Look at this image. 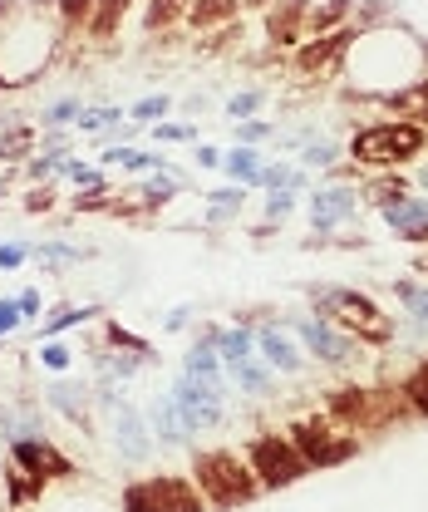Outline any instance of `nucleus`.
<instances>
[{
  "label": "nucleus",
  "instance_id": "f257e3e1",
  "mask_svg": "<svg viewBox=\"0 0 428 512\" xmlns=\"http://www.w3.org/2000/svg\"><path fill=\"white\" fill-rule=\"evenodd\" d=\"M20 10L25 0H0V84L5 89L30 84L64 35L55 10L50 15H20Z\"/></svg>",
  "mask_w": 428,
  "mask_h": 512
},
{
  "label": "nucleus",
  "instance_id": "f03ea898",
  "mask_svg": "<svg viewBox=\"0 0 428 512\" xmlns=\"http://www.w3.org/2000/svg\"><path fill=\"white\" fill-rule=\"evenodd\" d=\"M192 488L202 493L207 512L242 508V503L261 498V483H256L246 453H237V448H197L192 453Z\"/></svg>",
  "mask_w": 428,
  "mask_h": 512
},
{
  "label": "nucleus",
  "instance_id": "7ed1b4c3",
  "mask_svg": "<svg viewBox=\"0 0 428 512\" xmlns=\"http://www.w3.org/2000/svg\"><path fill=\"white\" fill-rule=\"evenodd\" d=\"M310 311L340 325L345 335H355L360 345H394V335H399L394 316L374 296L350 291V286H310Z\"/></svg>",
  "mask_w": 428,
  "mask_h": 512
},
{
  "label": "nucleus",
  "instance_id": "20e7f679",
  "mask_svg": "<svg viewBox=\"0 0 428 512\" xmlns=\"http://www.w3.org/2000/svg\"><path fill=\"white\" fill-rule=\"evenodd\" d=\"M424 148H428V128H419L414 119H384V124L360 128L345 153L355 163H365V168H404Z\"/></svg>",
  "mask_w": 428,
  "mask_h": 512
},
{
  "label": "nucleus",
  "instance_id": "39448f33",
  "mask_svg": "<svg viewBox=\"0 0 428 512\" xmlns=\"http://www.w3.org/2000/svg\"><path fill=\"white\" fill-rule=\"evenodd\" d=\"M168 394H173V404H178V414H183V424L192 429V439H202V434H212V429H227L232 424V404H227V380H197V375H178V380L168 384Z\"/></svg>",
  "mask_w": 428,
  "mask_h": 512
},
{
  "label": "nucleus",
  "instance_id": "423d86ee",
  "mask_svg": "<svg viewBox=\"0 0 428 512\" xmlns=\"http://www.w3.org/2000/svg\"><path fill=\"white\" fill-rule=\"evenodd\" d=\"M246 463H251L261 493H266V488H291L296 478L310 473L301 448L291 444V434H256V439L246 444Z\"/></svg>",
  "mask_w": 428,
  "mask_h": 512
},
{
  "label": "nucleus",
  "instance_id": "0eeeda50",
  "mask_svg": "<svg viewBox=\"0 0 428 512\" xmlns=\"http://www.w3.org/2000/svg\"><path fill=\"white\" fill-rule=\"evenodd\" d=\"M291 444L301 448L306 468H335V463H345V458L360 453V434H350V429H340V424H330L320 414V419H301L291 429Z\"/></svg>",
  "mask_w": 428,
  "mask_h": 512
},
{
  "label": "nucleus",
  "instance_id": "6e6552de",
  "mask_svg": "<svg viewBox=\"0 0 428 512\" xmlns=\"http://www.w3.org/2000/svg\"><path fill=\"white\" fill-rule=\"evenodd\" d=\"M123 512H207L202 493L192 488V478H143L123 488Z\"/></svg>",
  "mask_w": 428,
  "mask_h": 512
},
{
  "label": "nucleus",
  "instance_id": "1a4fd4ad",
  "mask_svg": "<svg viewBox=\"0 0 428 512\" xmlns=\"http://www.w3.org/2000/svg\"><path fill=\"white\" fill-rule=\"evenodd\" d=\"M291 330H296V345L306 350V360H320V365H335V370H345L355 355H360V340L355 335H345L340 325H330L325 316H291Z\"/></svg>",
  "mask_w": 428,
  "mask_h": 512
},
{
  "label": "nucleus",
  "instance_id": "9d476101",
  "mask_svg": "<svg viewBox=\"0 0 428 512\" xmlns=\"http://www.w3.org/2000/svg\"><path fill=\"white\" fill-rule=\"evenodd\" d=\"M104 424H109V439L119 448V458H128V463L153 458V429H148V414L138 404H128V399L104 404Z\"/></svg>",
  "mask_w": 428,
  "mask_h": 512
},
{
  "label": "nucleus",
  "instance_id": "9b49d317",
  "mask_svg": "<svg viewBox=\"0 0 428 512\" xmlns=\"http://www.w3.org/2000/svg\"><path fill=\"white\" fill-rule=\"evenodd\" d=\"M360 202H365V192L350 188V183H320V188L306 197V217L320 237H330L335 227H345V222L360 212Z\"/></svg>",
  "mask_w": 428,
  "mask_h": 512
},
{
  "label": "nucleus",
  "instance_id": "f8f14e48",
  "mask_svg": "<svg viewBox=\"0 0 428 512\" xmlns=\"http://www.w3.org/2000/svg\"><path fill=\"white\" fill-rule=\"evenodd\" d=\"M5 463L20 468V473H30V478H40V483H55V478H64V473H74V458L60 453L45 434H40V439H15L10 453H5Z\"/></svg>",
  "mask_w": 428,
  "mask_h": 512
},
{
  "label": "nucleus",
  "instance_id": "ddd939ff",
  "mask_svg": "<svg viewBox=\"0 0 428 512\" xmlns=\"http://www.w3.org/2000/svg\"><path fill=\"white\" fill-rule=\"evenodd\" d=\"M379 217H384V227H389L399 242H419V247L428 242V197L424 192H404V197L384 202Z\"/></svg>",
  "mask_w": 428,
  "mask_h": 512
},
{
  "label": "nucleus",
  "instance_id": "4468645a",
  "mask_svg": "<svg viewBox=\"0 0 428 512\" xmlns=\"http://www.w3.org/2000/svg\"><path fill=\"white\" fill-rule=\"evenodd\" d=\"M350 35H355V25H345V30H335V35L301 40V45H296V69H301V74H330V69H340V64H345V50H350Z\"/></svg>",
  "mask_w": 428,
  "mask_h": 512
},
{
  "label": "nucleus",
  "instance_id": "2eb2a0df",
  "mask_svg": "<svg viewBox=\"0 0 428 512\" xmlns=\"http://www.w3.org/2000/svg\"><path fill=\"white\" fill-rule=\"evenodd\" d=\"M256 350H261V360H266L271 370H281V375H301V370H306V350H301L296 335H286L276 320L256 330Z\"/></svg>",
  "mask_w": 428,
  "mask_h": 512
},
{
  "label": "nucleus",
  "instance_id": "dca6fc26",
  "mask_svg": "<svg viewBox=\"0 0 428 512\" xmlns=\"http://www.w3.org/2000/svg\"><path fill=\"white\" fill-rule=\"evenodd\" d=\"M45 404L69 419V424H89V409H94V389L84 380H69V375H55V380L45 384Z\"/></svg>",
  "mask_w": 428,
  "mask_h": 512
},
{
  "label": "nucleus",
  "instance_id": "f3484780",
  "mask_svg": "<svg viewBox=\"0 0 428 512\" xmlns=\"http://www.w3.org/2000/svg\"><path fill=\"white\" fill-rule=\"evenodd\" d=\"M148 429H153V444L163 448H192V429L183 424V414H178V404H173V394H158L153 404H148Z\"/></svg>",
  "mask_w": 428,
  "mask_h": 512
},
{
  "label": "nucleus",
  "instance_id": "a211bd4d",
  "mask_svg": "<svg viewBox=\"0 0 428 512\" xmlns=\"http://www.w3.org/2000/svg\"><path fill=\"white\" fill-rule=\"evenodd\" d=\"M306 15H310V0H281L266 10V30L276 45H296L306 35Z\"/></svg>",
  "mask_w": 428,
  "mask_h": 512
},
{
  "label": "nucleus",
  "instance_id": "6ab92c4d",
  "mask_svg": "<svg viewBox=\"0 0 428 512\" xmlns=\"http://www.w3.org/2000/svg\"><path fill=\"white\" fill-rule=\"evenodd\" d=\"M148 360H158V355H143V350H94V370H99V380L119 384V380H133Z\"/></svg>",
  "mask_w": 428,
  "mask_h": 512
},
{
  "label": "nucleus",
  "instance_id": "aec40b11",
  "mask_svg": "<svg viewBox=\"0 0 428 512\" xmlns=\"http://www.w3.org/2000/svg\"><path fill=\"white\" fill-rule=\"evenodd\" d=\"M227 380L237 384L246 399H271L276 394V375H271L266 360H237V365H227Z\"/></svg>",
  "mask_w": 428,
  "mask_h": 512
},
{
  "label": "nucleus",
  "instance_id": "412c9836",
  "mask_svg": "<svg viewBox=\"0 0 428 512\" xmlns=\"http://www.w3.org/2000/svg\"><path fill=\"white\" fill-rule=\"evenodd\" d=\"M394 296H399V306H404V316H409V330L428 340V281L399 276V281H394Z\"/></svg>",
  "mask_w": 428,
  "mask_h": 512
},
{
  "label": "nucleus",
  "instance_id": "4be33fe9",
  "mask_svg": "<svg viewBox=\"0 0 428 512\" xmlns=\"http://www.w3.org/2000/svg\"><path fill=\"white\" fill-rule=\"evenodd\" d=\"M183 370L187 375H197V380H227V365H222V355H217L212 335H202V340H192V345H187Z\"/></svg>",
  "mask_w": 428,
  "mask_h": 512
},
{
  "label": "nucleus",
  "instance_id": "5701e85b",
  "mask_svg": "<svg viewBox=\"0 0 428 512\" xmlns=\"http://www.w3.org/2000/svg\"><path fill=\"white\" fill-rule=\"evenodd\" d=\"M261 168H266L261 148H246V143H232V148L222 153V173H227V178H232L237 188H251Z\"/></svg>",
  "mask_w": 428,
  "mask_h": 512
},
{
  "label": "nucleus",
  "instance_id": "b1692460",
  "mask_svg": "<svg viewBox=\"0 0 428 512\" xmlns=\"http://www.w3.org/2000/svg\"><path fill=\"white\" fill-rule=\"evenodd\" d=\"M207 335H212V345H217L222 365H237V360H251V355H256V330H251V325H232V330H207Z\"/></svg>",
  "mask_w": 428,
  "mask_h": 512
},
{
  "label": "nucleus",
  "instance_id": "393cba45",
  "mask_svg": "<svg viewBox=\"0 0 428 512\" xmlns=\"http://www.w3.org/2000/svg\"><path fill=\"white\" fill-rule=\"evenodd\" d=\"M291 148H301V158H306L310 168H320V173H330L340 158H345V143H335V138H310V133H296V138H286Z\"/></svg>",
  "mask_w": 428,
  "mask_h": 512
},
{
  "label": "nucleus",
  "instance_id": "a878e982",
  "mask_svg": "<svg viewBox=\"0 0 428 512\" xmlns=\"http://www.w3.org/2000/svg\"><path fill=\"white\" fill-rule=\"evenodd\" d=\"M123 10H128V0H94L84 35H89V40H114L123 25Z\"/></svg>",
  "mask_w": 428,
  "mask_h": 512
},
{
  "label": "nucleus",
  "instance_id": "bb28decb",
  "mask_svg": "<svg viewBox=\"0 0 428 512\" xmlns=\"http://www.w3.org/2000/svg\"><path fill=\"white\" fill-rule=\"evenodd\" d=\"M227 20H237V0H192L187 5L192 30H212V25H227Z\"/></svg>",
  "mask_w": 428,
  "mask_h": 512
},
{
  "label": "nucleus",
  "instance_id": "cd10ccee",
  "mask_svg": "<svg viewBox=\"0 0 428 512\" xmlns=\"http://www.w3.org/2000/svg\"><path fill=\"white\" fill-rule=\"evenodd\" d=\"M60 178L69 183V188H79V192H104L109 188V173H104V168H94V163H79V158H64Z\"/></svg>",
  "mask_w": 428,
  "mask_h": 512
},
{
  "label": "nucleus",
  "instance_id": "c85d7f7f",
  "mask_svg": "<svg viewBox=\"0 0 428 512\" xmlns=\"http://www.w3.org/2000/svg\"><path fill=\"white\" fill-rule=\"evenodd\" d=\"M79 133H114V128H123V109L119 104H84V114H79Z\"/></svg>",
  "mask_w": 428,
  "mask_h": 512
},
{
  "label": "nucleus",
  "instance_id": "c756f323",
  "mask_svg": "<svg viewBox=\"0 0 428 512\" xmlns=\"http://www.w3.org/2000/svg\"><path fill=\"white\" fill-rule=\"evenodd\" d=\"M89 320H99V306H60L55 316L40 325V335H45V340H60L64 330H74V325H89Z\"/></svg>",
  "mask_w": 428,
  "mask_h": 512
},
{
  "label": "nucleus",
  "instance_id": "7c9ffc66",
  "mask_svg": "<svg viewBox=\"0 0 428 512\" xmlns=\"http://www.w3.org/2000/svg\"><path fill=\"white\" fill-rule=\"evenodd\" d=\"M187 5L192 0H148V15H143V25L158 35V30H173L178 20H187Z\"/></svg>",
  "mask_w": 428,
  "mask_h": 512
},
{
  "label": "nucleus",
  "instance_id": "2f4dec72",
  "mask_svg": "<svg viewBox=\"0 0 428 512\" xmlns=\"http://www.w3.org/2000/svg\"><path fill=\"white\" fill-rule=\"evenodd\" d=\"M399 394H404V404H409V414H419V419H428V360H419L414 365V375L399 384Z\"/></svg>",
  "mask_w": 428,
  "mask_h": 512
},
{
  "label": "nucleus",
  "instance_id": "473e14b6",
  "mask_svg": "<svg viewBox=\"0 0 428 512\" xmlns=\"http://www.w3.org/2000/svg\"><path fill=\"white\" fill-rule=\"evenodd\" d=\"M242 188H237V183H232V188H217L212 192V212H207V222H212V227H222V222H237V217H242Z\"/></svg>",
  "mask_w": 428,
  "mask_h": 512
},
{
  "label": "nucleus",
  "instance_id": "72a5a7b5",
  "mask_svg": "<svg viewBox=\"0 0 428 512\" xmlns=\"http://www.w3.org/2000/svg\"><path fill=\"white\" fill-rule=\"evenodd\" d=\"M5 493H10V503H35L40 493H45V483L40 478H30V473H20V468H10L5 463Z\"/></svg>",
  "mask_w": 428,
  "mask_h": 512
},
{
  "label": "nucleus",
  "instance_id": "f704fd0d",
  "mask_svg": "<svg viewBox=\"0 0 428 512\" xmlns=\"http://www.w3.org/2000/svg\"><path fill=\"white\" fill-rule=\"evenodd\" d=\"M222 109H227L232 124H242V119H256V114L266 109V94H261V89H242V94H232Z\"/></svg>",
  "mask_w": 428,
  "mask_h": 512
},
{
  "label": "nucleus",
  "instance_id": "c9c22d12",
  "mask_svg": "<svg viewBox=\"0 0 428 512\" xmlns=\"http://www.w3.org/2000/svg\"><path fill=\"white\" fill-rule=\"evenodd\" d=\"M104 345H109V350H143V355H158L143 335H133V330L119 325V320H109V325H104Z\"/></svg>",
  "mask_w": 428,
  "mask_h": 512
},
{
  "label": "nucleus",
  "instance_id": "e433bc0d",
  "mask_svg": "<svg viewBox=\"0 0 428 512\" xmlns=\"http://www.w3.org/2000/svg\"><path fill=\"white\" fill-rule=\"evenodd\" d=\"M35 256H40V261H45V266H74V261H84V247H79V242H40V247H35Z\"/></svg>",
  "mask_w": 428,
  "mask_h": 512
},
{
  "label": "nucleus",
  "instance_id": "4c0bfd02",
  "mask_svg": "<svg viewBox=\"0 0 428 512\" xmlns=\"http://www.w3.org/2000/svg\"><path fill=\"white\" fill-rule=\"evenodd\" d=\"M40 370L69 375V370H74V350H69L64 340H45V345H40Z\"/></svg>",
  "mask_w": 428,
  "mask_h": 512
},
{
  "label": "nucleus",
  "instance_id": "58836bf2",
  "mask_svg": "<svg viewBox=\"0 0 428 512\" xmlns=\"http://www.w3.org/2000/svg\"><path fill=\"white\" fill-rule=\"evenodd\" d=\"M168 109H173V99H168V94H148V99H138L128 114H133V124H163V119H168Z\"/></svg>",
  "mask_w": 428,
  "mask_h": 512
},
{
  "label": "nucleus",
  "instance_id": "ea45409f",
  "mask_svg": "<svg viewBox=\"0 0 428 512\" xmlns=\"http://www.w3.org/2000/svg\"><path fill=\"white\" fill-rule=\"evenodd\" d=\"M89 10H94V0H55L60 30H84V25H89Z\"/></svg>",
  "mask_w": 428,
  "mask_h": 512
},
{
  "label": "nucleus",
  "instance_id": "a19ab883",
  "mask_svg": "<svg viewBox=\"0 0 428 512\" xmlns=\"http://www.w3.org/2000/svg\"><path fill=\"white\" fill-rule=\"evenodd\" d=\"M79 114H84V104H79V99H55V104H45V114H40V124H45V128L79 124Z\"/></svg>",
  "mask_w": 428,
  "mask_h": 512
},
{
  "label": "nucleus",
  "instance_id": "79ce46f5",
  "mask_svg": "<svg viewBox=\"0 0 428 512\" xmlns=\"http://www.w3.org/2000/svg\"><path fill=\"white\" fill-rule=\"evenodd\" d=\"M148 138H153V143H163V148H173V143H192V138H197V128L192 124H168V119H163V124H148Z\"/></svg>",
  "mask_w": 428,
  "mask_h": 512
},
{
  "label": "nucleus",
  "instance_id": "37998d69",
  "mask_svg": "<svg viewBox=\"0 0 428 512\" xmlns=\"http://www.w3.org/2000/svg\"><path fill=\"white\" fill-rule=\"evenodd\" d=\"M296 197H301V192H266V222H271V227H276V222H286V217H291V207H296Z\"/></svg>",
  "mask_w": 428,
  "mask_h": 512
},
{
  "label": "nucleus",
  "instance_id": "c03bdc74",
  "mask_svg": "<svg viewBox=\"0 0 428 512\" xmlns=\"http://www.w3.org/2000/svg\"><path fill=\"white\" fill-rule=\"evenodd\" d=\"M30 148H35V133L30 128H15V133L0 138V158H25Z\"/></svg>",
  "mask_w": 428,
  "mask_h": 512
},
{
  "label": "nucleus",
  "instance_id": "a18cd8bd",
  "mask_svg": "<svg viewBox=\"0 0 428 512\" xmlns=\"http://www.w3.org/2000/svg\"><path fill=\"white\" fill-rule=\"evenodd\" d=\"M30 256H35L30 242H0V271H20Z\"/></svg>",
  "mask_w": 428,
  "mask_h": 512
},
{
  "label": "nucleus",
  "instance_id": "49530a36",
  "mask_svg": "<svg viewBox=\"0 0 428 512\" xmlns=\"http://www.w3.org/2000/svg\"><path fill=\"white\" fill-rule=\"evenodd\" d=\"M266 138H271V124H266V119H242V124H237V143H246V148H261Z\"/></svg>",
  "mask_w": 428,
  "mask_h": 512
},
{
  "label": "nucleus",
  "instance_id": "de8ad7c7",
  "mask_svg": "<svg viewBox=\"0 0 428 512\" xmlns=\"http://www.w3.org/2000/svg\"><path fill=\"white\" fill-rule=\"evenodd\" d=\"M15 306H20L25 320H40V311H45V291H40V286H25V291L15 296Z\"/></svg>",
  "mask_w": 428,
  "mask_h": 512
},
{
  "label": "nucleus",
  "instance_id": "09e8293b",
  "mask_svg": "<svg viewBox=\"0 0 428 512\" xmlns=\"http://www.w3.org/2000/svg\"><path fill=\"white\" fill-rule=\"evenodd\" d=\"M20 325H25V316H20L15 296H0V340H5V335H15Z\"/></svg>",
  "mask_w": 428,
  "mask_h": 512
},
{
  "label": "nucleus",
  "instance_id": "8fccbe9b",
  "mask_svg": "<svg viewBox=\"0 0 428 512\" xmlns=\"http://www.w3.org/2000/svg\"><path fill=\"white\" fill-rule=\"evenodd\" d=\"M197 163H202V168H222V148H212V143H197Z\"/></svg>",
  "mask_w": 428,
  "mask_h": 512
},
{
  "label": "nucleus",
  "instance_id": "3c124183",
  "mask_svg": "<svg viewBox=\"0 0 428 512\" xmlns=\"http://www.w3.org/2000/svg\"><path fill=\"white\" fill-rule=\"evenodd\" d=\"M0 488H5V458H0Z\"/></svg>",
  "mask_w": 428,
  "mask_h": 512
},
{
  "label": "nucleus",
  "instance_id": "603ef678",
  "mask_svg": "<svg viewBox=\"0 0 428 512\" xmlns=\"http://www.w3.org/2000/svg\"><path fill=\"white\" fill-rule=\"evenodd\" d=\"M424 281H428V261H424Z\"/></svg>",
  "mask_w": 428,
  "mask_h": 512
}]
</instances>
